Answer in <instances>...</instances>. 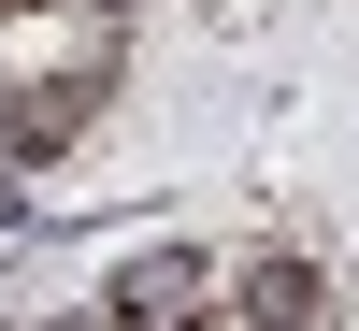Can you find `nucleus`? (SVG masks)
I'll list each match as a JSON object with an SVG mask.
<instances>
[{
  "label": "nucleus",
  "mask_w": 359,
  "mask_h": 331,
  "mask_svg": "<svg viewBox=\"0 0 359 331\" xmlns=\"http://www.w3.org/2000/svg\"><path fill=\"white\" fill-rule=\"evenodd\" d=\"M115 15L130 0H0V144L15 159L86 130V101L115 72Z\"/></svg>",
  "instance_id": "nucleus-1"
}]
</instances>
